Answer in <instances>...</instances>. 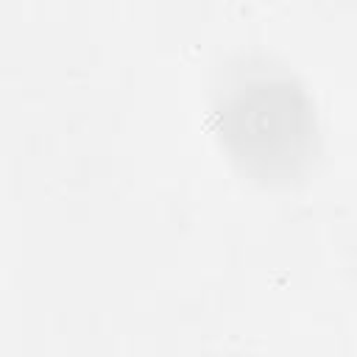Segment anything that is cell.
Returning <instances> with one entry per match:
<instances>
[{"label":"cell","mask_w":357,"mask_h":357,"mask_svg":"<svg viewBox=\"0 0 357 357\" xmlns=\"http://www.w3.org/2000/svg\"><path fill=\"white\" fill-rule=\"evenodd\" d=\"M220 142L243 173L259 181H290L318 156V114L310 92L282 64L240 59L212 92Z\"/></svg>","instance_id":"cell-1"}]
</instances>
